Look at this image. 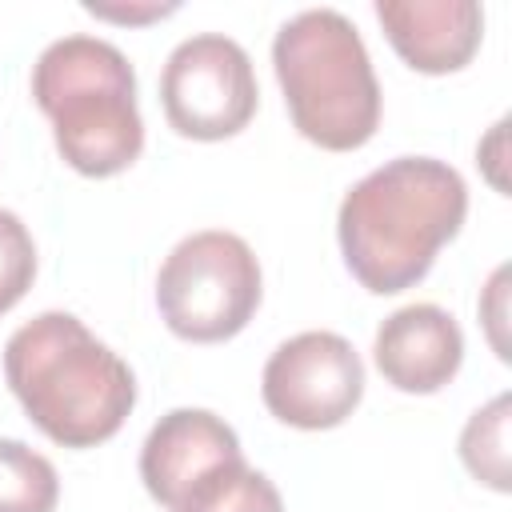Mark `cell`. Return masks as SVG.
I'll return each mask as SVG.
<instances>
[{"mask_svg": "<svg viewBox=\"0 0 512 512\" xmlns=\"http://www.w3.org/2000/svg\"><path fill=\"white\" fill-rule=\"evenodd\" d=\"M36 276V244L24 220L8 208H0V316L20 304V296L32 288Z\"/></svg>", "mask_w": 512, "mask_h": 512, "instance_id": "13", "label": "cell"}, {"mask_svg": "<svg viewBox=\"0 0 512 512\" xmlns=\"http://www.w3.org/2000/svg\"><path fill=\"white\" fill-rule=\"evenodd\" d=\"M156 304L164 324L192 344L232 340L260 308V264L236 232H192L160 264Z\"/></svg>", "mask_w": 512, "mask_h": 512, "instance_id": "5", "label": "cell"}, {"mask_svg": "<svg viewBox=\"0 0 512 512\" xmlns=\"http://www.w3.org/2000/svg\"><path fill=\"white\" fill-rule=\"evenodd\" d=\"M376 20L396 56L428 76L464 68L484 36L476 0H376Z\"/></svg>", "mask_w": 512, "mask_h": 512, "instance_id": "10", "label": "cell"}, {"mask_svg": "<svg viewBox=\"0 0 512 512\" xmlns=\"http://www.w3.org/2000/svg\"><path fill=\"white\" fill-rule=\"evenodd\" d=\"M4 380L28 420L60 448H96L136 404L132 368L72 312H40L4 344Z\"/></svg>", "mask_w": 512, "mask_h": 512, "instance_id": "2", "label": "cell"}, {"mask_svg": "<svg viewBox=\"0 0 512 512\" xmlns=\"http://www.w3.org/2000/svg\"><path fill=\"white\" fill-rule=\"evenodd\" d=\"M464 468L496 492H508V396L476 408L460 432Z\"/></svg>", "mask_w": 512, "mask_h": 512, "instance_id": "12", "label": "cell"}, {"mask_svg": "<svg viewBox=\"0 0 512 512\" xmlns=\"http://www.w3.org/2000/svg\"><path fill=\"white\" fill-rule=\"evenodd\" d=\"M88 12H96V16H108V20H148V16H164V12H172L176 4H152V8H108V4H84Z\"/></svg>", "mask_w": 512, "mask_h": 512, "instance_id": "15", "label": "cell"}, {"mask_svg": "<svg viewBox=\"0 0 512 512\" xmlns=\"http://www.w3.org/2000/svg\"><path fill=\"white\" fill-rule=\"evenodd\" d=\"M32 96L52 120L56 152L80 176H116L144 148L136 72L100 36H60L32 68Z\"/></svg>", "mask_w": 512, "mask_h": 512, "instance_id": "3", "label": "cell"}, {"mask_svg": "<svg viewBox=\"0 0 512 512\" xmlns=\"http://www.w3.org/2000/svg\"><path fill=\"white\" fill-rule=\"evenodd\" d=\"M272 68L296 132L352 152L380 124V84L356 24L336 8H304L272 40Z\"/></svg>", "mask_w": 512, "mask_h": 512, "instance_id": "4", "label": "cell"}, {"mask_svg": "<svg viewBox=\"0 0 512 512\" xmlns=\"http://www.w3.org/2000/svg\"><path fill=\"white\" fill-rule=\"evenodd\" d=\"M60 480L48 456L24 440H0V512H52Z\"/></svg>", "mask_w": 512, "mask_h": 512, "instance_id": "11", "label": "cell"}, {"mask_svg": "<svg viewBox=\"0 0 512 512\" xmlns=\"http://www.w3.org/2000/svg\"><path fill=\"white\" fill-rule=\"evenodd\" d=\"M372 356L392 388L428 396L460 372L464 332L440 304H408L376 328Z\"/></svg>", "mask_w": 512, "mask_h": 512, "instance_id": "9", "label": "cell"}, {"mask_svg": "<svg viewBox=\"0 0 512 512\" xmlns=\"http://www.w3.org/2000/svg\"><path fill=\"white\" fill-rule=\"evenodd\" d=\"M244 468L236 432L208 408H172L140 448V480L168 512H192Z\"/></svg>", "mask_w": 512, "mask_h": 512, "instance_id": "8", "label": "cell"}, {"mask_svg": "<svg viewBox=\"0 0 512 512\" xmlns=\"http://www.w3.org/2000/svg\"><path fill=\"white\" fill-rule=\"evenodd\" d=\"M192 512H284V500H280L276 484L264 472H256V468L244 464L212 496H204Z\"/></svg>", "mask_w": 512, "mask_h": 512, "instance_id": "14", "label": "cell"}, {"mask_svg": "<svg viewBox=\"0 0 512 512\" xmlns=\"http://www.w3.org/2000/svg\"><path fill=\"white\" fill-rule=\"evenodd\" d=\"M468 188L460 172L432 156H396L356 180L336 212L348 272L376 296H392L428 276L436 252L460 232Z\"/></svg>", "mask_w": 512, "mask_h": 512, "instance_id": "1", "label": "cell"}, {"mask_svg": "<svg viewBox=\"0 0 512 512\" xmlns=\"http://www.w3.org/2000/svg\"><path fill=\"white\" fill-rule=\"evenodd\" d=\"M256 72L248 52L220 32L188 36L160 72V104L168 124L192 140H224L256 116Z\"/></svg>", "mask_w": 512, "mask_h": 512, "instance_id": "6", "label": "cell"}, {"mask_svg": "<svg viewBox=\"0 0 512 512\" xmlns=\"http://www.w3.org/2000/svg\"><path fill=\"white\" fill-rule=\"evenodd\" d=\"M260 396L280 424L304 432L336 428L364 396L360 352L336 332H300L268 356Z\"/></svg>", "mask_w": 512, "mask_h": 512, "instance_id": "7", "label": "cell"}]
</instances>
